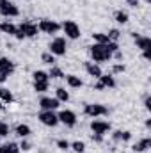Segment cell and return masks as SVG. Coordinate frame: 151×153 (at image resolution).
<instances>
[{
    "label": "cell",
    "instance_id": "5b68a950",
    "mask_svg": "<svg viewBox=\"0 0 151 153\" xmlns=\"http://www.w3.org/2000/svg\"><path fill=\"white\" fill-rule=\"evenodd\" d=\"M38 119L44 126H57L59 125V117L55 114V111H41Z\"/></svg>",
    "mask_w": 151,
    "mask_h": 153
},
{
    "label": "cell",
    "instance_id": "7bdbcfd3",
    "mask_svg": "<svg viewBox=\"0 0 151 153\" xmlns=\"http://www.w3.org/2000/svg\"><path fill=\"white\" fill-rule=\"evenodd\" d=\"M146 2H150V0H146Z\"/></svg>",
    "mask_w": 151,
    "mask_h": 153
},
{
    "label": "cell",
    "instance_id": "44dd1931",
    "mask_svg": "<svg viewBox=\"0 0 151 153\" xmlns=\"http://www.w3.org/2000/svg\"><path fill=\"white\" fill-rule=\"evenodd\" d=\"M112 139H114V141H123V143H126V141H130V139H132V134H130V132L117 130V132H114Z\"/></svg>",
    "mask_w": 151,
    "mask_h": 153
},
{
    "label": "cell",
    "instance_id": "b9f144b4",
    "mask_svg": "<svg viewBox=\"0 0 151 153\" xmlns=\"http://www.w3.org/2000/svg\"><path fill=\"white\" fill-rule=\"evenodd\" d=\"M0 111H5V107L2 105V102H0Z\"/></svg>",
    "mask_w": 151,
    "mask_h": 153
},
{
    "label": "cell",
    "instance_id": "74e56055",
    "mask_svg": "<svg viewBox=\"0 0 151 153\" xmlns=\"http://www.w3.org/2000/svg\"><path fill=\"white\" fill-rule=\"evenodd\" d=\"M93 141L101 143V141H103V135H100V134H93Z\"/></svg>",
    "mask_w": 151,
    "mask_h": 153
},
{
    "label": "cell",
    "instance_id": "30bf717a",
    "mask_svg": "<svg viewBox=\"0 0 151 153\" xmlns=\"http://www.w3.org/2000/svg\"><path fill=\"white\" fill-rule=\"evenodd\" d=\"M59 103L61 102L57 98H50V96H43L39 100V107L43 111H55V109H59Z\"/></svg>",
    "mask_w": 151,
    "mask_h": 153
},
{
    "label": "cell",
    "instance_id": "52a82bcc",
    "mask_svg": "<svg viewBox=\"0 0 151 153\" xmlns=\"http://www.w3.org/2000/svg\"><path fill=\"white\" fill-rule=\"evenodd\" d=\"M50 53L52 55H64L66 53V39L64 38H55L50 43Z\"/></svg>",
    "mask_w": 151,
    "mask_h": 153
},
{
    "label": "cell",
    "instance_id": "3957f363",
    "mask_svg": "<svg viewBox=\"0 0 151 153\" xmlns=\"http://www.w3.org/2000/svg\"><path fill=\"white\" fill-rule=\"evenodd\" d=\"M84 114L89 116V117H93V119H96V117H100V116H107L109 114V109H107L105 105H100V103H87V105L84 107Z\"/></svg>",
    "mask_w": 151,
    "mask_h": 153
},
{
    "label": "cell",
    "instance_id": "9c48e42d",
    "mask_svg": "<svg viewBox=\"0 0 151 153\" xmlns=\"http://www.w3.org/2000/svg\"><path fill=\"white\" fill-rule=\"evenodd\" d=\"M91 130H93V134H100V135H105V134L110 130V123H109V121L93 119V123H91Z\"/></svg>",
    "mask_w": 151,
    "mask_h": 153
},
{
    "label": "cell",
    "instance_id": "5bb4252c",
    "mask_svg": "<svg viewBox=\"0 0 151 153\" xmlns=\"http://www.w3.org/2000/svg\"><path fill=\"white\" fill-rule=\"evenodd\" d=\"M0 70H2L4 73L11 75V73L14 71V62H13L11 59H7V57H0Z\"/></svg>",
    "mask_w": 151,
    "mask_h": 153
},
{
    "label": "cell",
    "instance_id": "d6986e66",
    "mask_svg": "<svg viewBox=\"0 0 151 153\" xmlns=\"http://www.w3.org/2000/svg\"><path fill=\"white\" fill-rule=\"evenodd\" d=\"M0 153H20V146L16 143H7L0 146Z\"/></svg>",
    "mask_w": 151,
    "mask_h": 153
},
{
    "label": "cell",
    "instance_id": "6da1fadb",
    "mask_svg": "<svg viewBox=\"0 0 151 153\" xmlns=\"http://www.w3.org/2000/svg\"><path fill=\"white\" fill-rule=\"evenodd\" d=\"M89 55L94 62H105V61L112 59V53L107 50V46L105 45H96V43L93 46H89Z\"/></svg>",
    "mask_w": 151,
    "mask_h": 153
},
{
    "label": "cell",
    "instance_id": "9a60e30c",
    "mask_svg": "<svg viewBox=\"0 0 151 153\" xmlns=\"http://www.w3.org/2000/svg\"><path fill=\"white\" fill-rule=\"evenodd\" d=\"M0 30H2L4 34L16 36V32H18V27H16L14 23H11V22H2V23H0Z\"/></svg>",
    "mask_w": 151,
    "mask_h": 153
},
{
    "label": "cell",
    "instance_id": "ab89813d",
    "mask_svg": "<svg viewBox=\"0 0 151 153\" xmlns=\"http://www.w3.org/2000/svg\"><path fill=\"white\" fill-rule=\"evenodd\" d=\"M94 89H96V91H101V89H105V87H103V84H101V82H98V84L94 85Z\"/></svg>",
    "mask_w": 151,
    "mask_h": 153
},
{
    "label": "cell",
    "instance_id": "4dcf8cb0",
    "mask_svg": "<svg viewBox=\"0 0 151 153\" xmlns=\"http://www.w3.org/2000/svg\"><path fill=\"white\" fill-rule=\"evenodd\" d=\"M9 135V125L0 121V137H7Z\"/></svg>",
    "mask_w": 151,
    "mask_h": 153
},
{
    "label": "cell",
    "instance_id": "f546056e",
    "mask_svg": "<svg viewBox=\"0 0 151 153\" xmlns=\"http://www.w3.org/2000/svg\"><path fill=\"white\" fill-rule=\"evenodd\" d=\"M34 80H50V76H48V73L46 71H41V70H38V71H34Z\"/></svg>",
    "mask_w": 151,
    "mask_h": 153
},
{
    "label": "cell",
    "instance_id": "7a4b0ae2",
    "mask_svg": "<svg viewBox=\"0 0 151 153\" xmlns=\"http://www.w3.org/2000/svg\"><path fill=\"white\" fill-rule=\"evenodd\" d=\"M39 32L38 25H34L32 22H21L18 25V32H16V39H25V38H36Z\"/></svg>",
    "mask_w": 151,
    "mask_h": 153
},
{
    "label": "cell",
    "instance_id": "83f0119b",
    "mask_svg": "<svg viewBox=\"0 0 151 153\" xmlns=\"http://www.w3.org/2000/svg\"><path fill=\"white\" fill-rule=\"evenodd\" d=\"M41 61H43L44 64H48V66H55V55H52L50 52L43 53V55H41Z\"/></svg>",
    "mask_w": 151,
    "mask_h": 153
},
{
    "label": "cell",
    "instance_id": "8d00e7d4",
    "mask_svg": "<svg viewBox=\"0 0 151 153\" xmlns=\"http://www.w3.org/2000/svg\"><path fill=\"white\" fill-rule=\"evenodd\" d=\"M144 107H146L148 111H151V96H146V100H144Z\"/></svg>",
    "mask_w": 151,
    "mask_h": 153
},
{
    "label": "cell",
    "instance_id": "2e32d148",
    "mask_svg": "<svg viewBox=\"0 0 151 153\" xmlns=\"http://www.w3.org/2000/svg\"><path fill=\"white\" fill-rule=\"evenodd\" d=\"M64 78H66V84H68L71 89H80V87L84 85L82 78H80V76H76V75H66Z\"/></svg>",
    "mask_w": 151,
    "mask_h": 153
},
{
    "label": "cell",
    "instance_id": "4316f807",
    "mask_svg": "<svg viewBox=\"0 0 151 153\" xmlns=\"http://www.w3.org/2000/svg\"><path fill=\"white\" fill-rule=\"evenodd\" d=\"M114 18H115V22H117V23H121V25H124V23L128 22V13H126V11H117Z\"/></svg>",
    "mask_w": 151,
    "mask_h": 153
},
{
    "label": "cell",
    "instance_id": "ffe728a7",
    "mask_svg": "<svg viewBox=\"0 0 151 153\" xmlns=\"http://www.w3.org/2000/svg\"><path fill=\"white\" fill-rule=\"evenodd\" d=\"M0 100H2L4 103H13V102H14V96H13V93H11L9 89L0 87Z\"/></svg>",
    "mask_w": 151,
    "mask_h": 153
},
{
    "label": "cell",
    "instance_id": "f35d334b",
    "mask_svg": "<svg viewBox=\"0 0 151 153\" xmlns=\"http://www.w3.org/2000/svg\"><path fill=\"white\" fill-rule=\"evenodd\" d=\"M7 73H4V71H2V70H0V84H4V82H5V80H7Z\"/></svg>",
    "mask_w": 151,
    "mask_h": 153
},
{
    "label": "cell",
    "instance_id": "d4e9b609",
    "mask_svg": "<svg viewBox=\"0 0 151 153\" xmlns=\"http://www.w3.org/2000/svg\"><path fill=\"white\" fill-rule=\"evenodd\" d=\"M48 82L50 80H34V91H38V93L48 91Z\"/></svg>",
    "mask_w": 151,
    "mask_h": 153
},
{
    "label": "cell",
    "instance_id": "7402d4cb",
    "mask_svg": "<svg viewBox=\"0 0 151 153\" xmlns=\"http://www.w3.org/2000/svg\"><path fill=\"white\" fill-rule=\"evenodd\" d=\"M55 98H57L59 102H68V100H70V93H68L64 87H57V89H55Z\"/></svg>",
    "mask_w": 151,
    "mask_h": 153
},
{
    "label": "cell",
    "instance_id": "60d3db41",
    "mask_svg": "<svg viewBox=\"0 0 151 153\" xmlns=\"http://www.w3.org/2000/svg\"><path fill=\"white\" fill-rule=\"evenodd\" d=\"M7 2H9V0H0V7H4V5H5Z\"/></svg>",
    "mask_w": 151,
    "mask_h": 153
},
{
    "label": "cell",
    "instance_id": "4fadbf2b",
    "mask_svg": "<svg viewBox=\"0 0 151 153\" xmlns=\"http://www.w3.org/2000/svg\"><path fill=\"white\" fill-rule=\"evenodd\" d=\"M84 68H85V71H87L89 75L94 76V78H100V76L103 75L101 68H100L98 64H94V62H84Z\"/></svg>",
    "mask_w": 151,
    "mask_h": 153
},
{
    "label": "cell",
    "instance_id": "d590c367",
    "mask_svg": "<svg viewBox=\"0 0 151 153\" xmlns=\"http://www.w3.org/2000/svg\"><path fill=\"white\" fill-rule=\"evenodd\" d=\"M126 4H128L130 7H139V5H141V0H126Z\"/></svg>",
    "mask_w": 151,
    "mask_h": 153
},
{
    "label": "cell",
    "instance_id": "8fae6325",
    "mask_svg": "<svg viewBox=\"0 0 151 153\" xmlns=\"http://www.w3.org/2000/svg\"><path fill=\"white\" fill-rule=\"evenodd\" d=\"M132 38L135 39L137 48H141L142 52H146V50H150L151 48V39L148 38V36H139L137 32H132Z\"/></svg>",
    "mask_w": 151,
    "mask_h": 153
},
{
    "label": "cell",
    "instance_id": "7c38bea8",
    "mask_svg": "<svg viewBox=\"0 0 151 153\" xmlns=\"http://www.w3.org/2000/svg\"><path fill=\"white\" fill-rule=\"evenodd\" d=\"M0 14H2V16H5V18H14V16H18V14H20V9H18L14 4L7 2L4 7H0Z\"/></svg>",
    "mask_w": 151,
    "mask_h": 153
},
{
    "label": "cell",
    "instance_id": "836d02e7",
    "mask_svg": "<svg viewBox=\"0 0 151 153\" xmlns=\"http://www.w3.org/2000/svg\"><path fill=\"white\" fill-rule=\"evenodd\" d=\"M126 70V66L124 64H114L112 66V73H123Z\"/></svg>",
    "mask_w": 151,
    "mask_h": 153
},
{
    "label": "cell",
    "instance_id": "ac0fdd59",
    "mask_svg": "<svg viewBox=\"0 0 151 153\" xmlns=\"http://www.w3.org/2000/svg\"><path fill=\"white\" fill-rule=\"evenodd\" d=\"M14 132H16V135H18V137L25 139V137H29V135H30V126H29V125H25V123H20V125H16Z\"/></svg>",
    "mask_w": 151,
    "mask_h": 153
},
{
    "label": "cell",
    "instance_id": "1f68e13d",
    "mask_svg": "<svg viewBox=\"0 0 151 153\" xmlns=\"http://www.w3.org/2000/svg\"><path fill=\"white\" fill-rule=\"evenodd\" d=\"M107 36H109V39H110V41H115V43H117V39H119V36H121V32H119L117 29H112Z\"/></svg>",
    "mask_w": 151,
    "mask_h": 153
},
{
    "label": "cell",
    "instance_id": "ba28073f",
    "mask_svg": "<svg viewBox=\"0 0 151 153\" xmlns=\"http://www.w3.org/2000/svg\"><path fill=\"white\" fill-rule=\"evenodd\" d=\"M59 123H62V125H66V126H75L76 125V114L73 111H61L59 114Z\"/></svg>",
    "mask_w": 151,
    "mask_h": 153
},
{
    "label": "cell",
    "instance_id": "ee69618b",
    "mask_svg": "<svg viewBox=\"0 0 151 153\" xmlns=\"http://www.w3.org/2000/svg\"><path fill=\"white\" fill-rule=\"evenodd\" d=\"M0 57H2V55H0Z\"/></svg>",
    "mask_w": 151,
    "mask_h": 153
},
{
    "label": "cell",
    "instance_id": "e575fe53",
    "mask_svg": "<svg viewBox=\"0 0 151 153\" xmlns=\"http://www.w3.org/2000/svg\"><path fill=\"white\" fill-rule=\"evenodd\" d=\"M18 146H20V152H21V150H23V152H29V150H30V144H29L27 141H21V144H18Z\"/></svg>",
    "mask_w": 151,
    "mask_h": 153
},
{
    "label": "cell",
    "instance_id": "8992f818",
    "mask_svg": "<svg viewBox=\"0 0 151 153\" xmlns=\"http://www.w3.org/2000/svg\"><path fill=\"white\" fill-rule=\"evenodd\" d=\"M61 29L64 30V34H66L70 39H78V38H80V27L76 25L73 20L64 22V23L61 25Z\"/></svg>",
    "mask_w": 151,
    "mask_h": 153
},
{
    "label": "cell",
    "instance_id": "f1b7e54d",
    "mask_svg": "<svg viewBox=\"0 0 151 153\" xmlns=\"http://www.w3.org/2000/svg\"><path fill=\"white\" fill-rule=\"evenodd\" d=\"M70 148H71L75 153H84V152H85V144H84L82 141H75V143H71V144H70Z\"/></svg>",
    "mask_w": 151,
    "mask_h": 153
},
{
    "label": "cell",
    "instance_id": "484cf974",
    "mask_svg": "<svg viewBox=\"0 0 151 153\" xmlns=\"http://www.w3.org/2000/svg\"><path fill=\"white\" fill-rule=\"evenodd\" d=\"M48 76L50 78H64V73H62V70L61 68H57V66H52L50 68V71H48Z\"/></svg>",
    "mask_w": 151,
    "mask_h": 153
},
{
    "label": "cell",
    "instance_id": "e0dca14e",
    "mask_svg": "<svg viewBox=\"0 0 151 153\" xmlns=\"http://www.w3.org/2000/svg\"><path fill=\"white\" fill-rule=\"evenodd\" d=\"M148 148H151V139H150V137H144L142 141H139V143H135V144H133V152H135V153L146 152Z\"/></svg>",
    "mask_w": 151,
    "mask_h": 153
},
{
    "label": "cell",
    "instance_id": "277c9868",
    "mask_svg": "<svg viewBox=\"0 0 151 153\" xmlns=\"http://www.w3.org/2000/svg\"><path fill=\"white\" fill-rule=\"evenodd\" d=\"M38 29L44 34H57L61 30V25L53 20H48V18H43L41 22L38 23Z\"/></svg>",
    "mask_w": 151,
    "mask_h": 153
},
{
    "label": "cell",
    "instance_id": "603a6c76",
    "mask_svg": "<svg viewBox=\"0 0 151 153\" xmlns=\"http://www.w3.org/2000/svg\"><path fill=\"white\" fill-rule=\"evenodd\" d=\"M98 82H101L103 87H115V80L112 75H101L98 78Z\"/></svg>",
    "mask_w": 151,
    "mask_h": 153
},
{
    "label": "cell",
    "instance_id": "cb8c5ba5",
    "mask_svg": "<svg viewBox=\"0 0 151 153\" xmlns=\"http://www.w3.org/2000/svg\"><path fill=\"white\" fill-rule=\"evenodd\" d=\"M93 39H94V43L96 45H107L110 39H109V36L107 34H103V32H94L93 34Z\"/></svg>",
    "mask_w": 151,
    "mask_h": 153
},
{
    "label": "cell",
    "instance_id": "d6a6232c",
    "mask_svg": "<svg viewBox=\"0 0 151 153\" xmlns=\"http://www.w3.org/2000/svg\"><path fill=\"white\" fill-rule=\"evenodd\" d=\"M57 146H59L61 150H64V152L70 150V143H68L66 139H59V141H57Z\"/></svg>",
    "mask_w": 151,
    "mask_h": 153
}]
</instances>
